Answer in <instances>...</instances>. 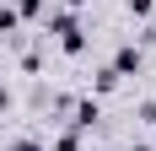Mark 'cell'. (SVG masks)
Returning <instances> with one entry per match:
<instances>
[{"label":"cell","instance_id":"6da1fadb","mask_svg":"<svg viewBox=\"0 0 156 151\" xmlns=\"http://www.w3.org/2000/svg\"><path fill=\"white\" fill-rule=\"evenodd\" d=\"M48 32L59 38V49H65V54H86V27H81V16L70 11V6L48 11Z\"/></svg>","mask_w":156,"mask_h":151},{"label":"cell","instance_id":"7a4b0ae2","mask_svg":"<svg viewBox=\"0 0 156 151\" xmlns=\"http://www.w3.org/2000/svg\"><path fill=\"white\" fill-rule=\"evenodd\" d=\"M140 65H145V54L135 43H119V54H113V70L119 76H140Z\"/></svg>","mask_w":156,"mask_h":151},{"label":"cell","instance_id":"3957f363","mask_svg":"<svg viewBox=\"0 0 156 151\" xmlns=\"http://www.w3.org/2000/svg\"><path fill=\"white\" fill-rule=\"evenodd\" d=\"M97 119H102V108H97L92 97H86V103H76V124H70V130H92Z\"/></svg>","mask_w":156,"mask_h":151},{"label":"cell","instance_id":"277c9868","mask_svg":"<svg viewBox=\"0 0 156 151\" xmlns=\"http://www.w3.org/2000/svg\"><path fill=\"white\" fill-rule=\"evenodd\" d=\"M92 87H97V97H108V92L119 87V70H113V65H102V70H97V81H92Z\"/></svg>","mask_w":156,"mask_h":151},{"label":"cell","instance_id":"5b68a950","mask_svg":"<svg viewBox=\"0 0 156 151\" xmlns=\"http://www.w3.org/2000/svg\"><path fill=\"white\" fill-rule=\"evenodd\" d=\"M54 151H81V130H65V135L54 140Z\"/></svg>","mask_w":156,"mask_h":151},{"label":"cell","instance_id":"8992f818","mask_svg":"<svg viewBox=\"0 0 156 151\" xmlns=\"http://www.w3.org/2000/svg\"><path fill=\"white\" fill-rule=\"evenodd\" d=\"M11 11H16V16H43V0H16Z\"/></svg>","mask_w":156,"mask_h":151},{"label":"cell","instance_id":"52a82bcc","mask_svg":"<svg viewBox=\"0 0 156 151\" xmlns=\"http://www.w3.org/2000/svg\"><path fill=\"white\" fill-rule=\"evenodd\" d=\"M16 22H22V16H16L11 6H0V32H5V38H11V32H16Z\"/></svg>","mask_w":156,"mask_h":151},{"label":"cell","instance_id":"ba28073f","mask_svg":"<svg viewBox=\"0 0 156 151\" xmlns=\"http://www.w3.org/2000/svg\"><path fill=\"white\" fill-rule=\"evenodd\" d=\"M129 16H156V0H124Z\"/></svg>","mask_w":156,"mask_h":151},{"label":"cell","instance_id":"9c48e42d","mask_svg":"<svg viewBox=\"0 0 156 151\" xmlns=\"http://www.w3.org/2000/svg\"><path fill=\"white\" fill-rule=\"evenodd\" d=\"M5 151H48V146H43V140H32V135H22V140H11Z\"/></svg>","mask_w":156,"mask_h":151},{"label":"cell","instance_id":"30bf717a","mask_svg":"<svg viewBox=\"0 0 156 151\" xmlns=\"http://www.w3.org/2000/svg\"><path fill=\"white\" fill-rule=\"evenodd\" d=\"M65 6H70V11H76V6H92V0H65Z\"/></svg>","mask_w":156,"mask_h":151},{"label":"cell","instance_id":"8fae6325","mask_svg":"<svg viewBox=\"0 0 156 151\" xmlns=\"http://www.w3.org/2000/svg\"><path fill=\"white\" fill-rule=\"evenodd\" d=\"M129 151H151V146H129Z\"/></svg>","mask_w":156,"mask_h":151}]
</instances>
